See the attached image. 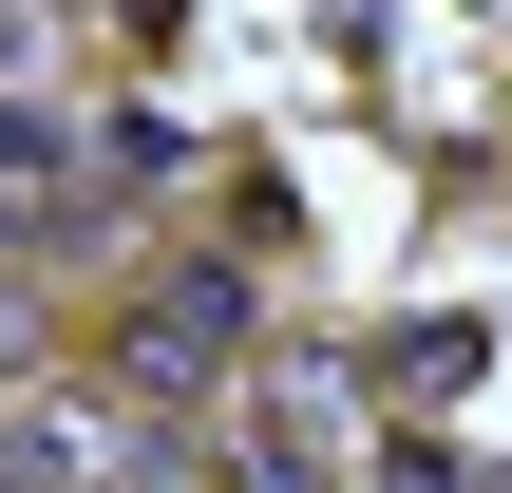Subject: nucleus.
<instances>
[{
    "label": "nucleus",
    "instance_id": "f03ea898",
    "mask_svg": "<svg viewBox=\"0 0 512 493\" xmlns=\"http://www.w3.org/2000/svg\"><path fill=\"white\" fill-rule=\"evenodd\" d=\"M57 209V114H0V228Z\"/></svg>",
    "mask_w": 512,
    "mask_h": 493
},
{
    "label": "nucleus",
    "instance_id": "f257e3e1",
    "mask_svg": "<svg viewBox=\"0 0 512 493\" xmlns=\"http://www.w3.org/2000/svg\"><path fill=\"white\" fill-rule=\"evenodd\" d=\"M247 323H266V304H247V266H209V247H171V266L133 285V323H114V361H133L152 399H190V380H228V361H247Z\"/></svg>",
    "mask_w": 512,
    "mask_h": 493
}]
</instances>
